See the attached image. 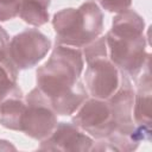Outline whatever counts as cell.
<instances>
[{"label":"cell","mask_w":152,"mask_h":152,"mask_svg":"<svg viewBox=\"0 0 152 152\" xmlns=\"http://www.w3.org/2000/svg\"><path fill=\"white\" fill-rule=\"evenodd\" d=\"M83 65L80 49L56 44L49 59L37 69V88L56 114L71 115L88 99L80 80Z\"/></svg>","instance_id":"1"},{"label":"cell","mask_w":152,"mask_h":152,"mask_svg":"<svg viewBox=\"0 0 152 152\" xmlns=\"http://www.w3.org/2000/svg\"><path fill=\"white\" fill-rule=\"evenodd\" d=\"M144 31L142 17L135 11L127 10L114 17L112 27L104 36L109 59L134 81L150 63Z\"/></svg>","instance_id":"2"},{"label":"cell","mask_w":152,"mask_h":152,"mask_svg":"<svg viewBox=\"0 0 152 152\" xmlns=\"http://www.w3.org/2000/svg\"><path fill=\"white\" fill-rule=\"evenodd\" d=\"M52 26L56 44L83 48L103 32V13L94 0H88L78 8H64L56 12Z\"/></svg>","instance_id":"3"},{"label":"cell","mask_w":152,"mask_h":152,"mask_svg":"<svg viewBox=\"0 0 152 152\" xmlns=\"http://www.w3.org/2000/svg\"><path fill=\"white\" fill-rule=\"evenodd\" d=\"M82 55L87 62L84 81L88 95L95 99H109L120 88L126 74L109 59L106 37H97L83 46Z\"/></svg>","instance_id":"4"},{"label":"cell","mask_w":152,"mask_h":152,"mask_svg":"<svg viewBox=\"0 0 152 152\" xmlns=\"http://www.w3.org/2000/svg\"><path fill=\"white\" fill-rule=\"evenodd\" d=\"M25 103L21 132L39 141L46 139L58 124L57 114L37 87L26 95Z\"/></svg>","instance_id":"5"},{"label":"cell","mask_w":152,"mask_h":152,"mask_svg":"<svg viewBox=\"0 0 152 152\" xmlns=\"http://www.w3.org/2000/svg\"><path fill=\"white\" fill-rule=\"evenodd\" d=\"M51 40L37 28H26L15 34L8 45V57L18 70L37 65L49 52Z\"/></svg>","instance_id":"6"},{"label":"cell","mask_w":152,"mask_h":152,"mask_svg":"<svg viewBox=\"0 0 152 152\" xmlns=\"http://www.w3.org/2000/svg\"><path fill=\"white\" fill-rule=\"evenodd\" d=\"M72 124L95 139H104L115 131V120L108 100L87 99L72 116Z\"/></svg>","instance_id":"7"},{"label":"cell","mask_w":152,"mask_h":152,"mask_svg":"<svg viewBox=\"0 0 152 152\" xmlns=\"http://www.w3.org/2000/svg\"><path fill=\"white\" fill-rule=\"evenodd\" d=\"M93 145V138L72 122H58L53 132L46 139L40 141L39 150L86 152L90 151Z\"/></svg>","instance_id":"8"},{"label":"cell","mask_w":152,"mask_h":152,"mask_svg":"<svg viewBox=\"0 0 152 152\" xmlns=\"http://www.w3.org/2000/svg\"><path fill=\"white\" fill-rule=\"evenodd\" d=\"M51 0H0V21L19 17L26 24L42 26L49 20Z\"/></svg>","instance_id":"9"},{"label":"cell","mask_w":152,"mask_h":152,"mask_svg":"<svg viewBox=\"0 0 152 152\" xmlns=\"http://www.w3.org/2000/svg\"><path fill=\"white\" fill-rule=\"evenodd\" d=\"M137 93L133 102V120L137 125L151 126V72L150 63L142 70V74L137 77Z\"/></svg>","instance_id":"10"},{"label":"cell","mask_w":152,"mask_h":152,"mask_svg":"<svg viewBox=\"0 0 152 152\" xmlns=\"http://www.w3.org/2000/svg\"><path fill=\"white\" fill-rule=\"evenodd\" d=\"M23 97H8L0 102V124L2 127L21 132V120L25 110Z\"/></svg>","instance_id":"11"},{"label":"cell","mask_w":152,"mask_h":152,"mask_svg":"<svg viewBox=\"0 0 152 152\" xmlns=\"http://www.w3.org/2000/svg\"><path fill=\"white\" fill-rule=\"evenodd\" d=\"M17 80L18 69L13 65L10 57L0 59V102L8 97H23Z\"/></svg>","instance_id":"12"},{"label":"cell","mask_w":152,"mask_h":152,"mask_svg":"<svg viewBox=\"0 0 152 152\" xmlns=\"http://www.w3.org/2000/svg\"><path fill=\"white\" fill-rule=\"evenodd\" d=\"M100 5L108 12L121 13L129 10L132 0H99Z\"/></svg>","instance_id":"13"},{"label":"cell","mask_w":152,"mask_h":152,"mask_svg":"<svg viewBox=\"0 0 152 152\" xmlns=\"http://www.w3.org/2000/svg\"><path fill=\"white\" fill-rule=\"evenodd\" d=\"M8 45L10 36L4 27L0 26V59L8 58Z\"/></svg>","instance_id":"14"}]
</instances>
